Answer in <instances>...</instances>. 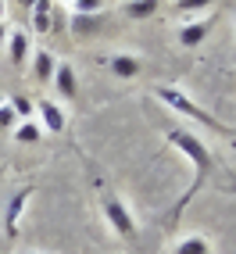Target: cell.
Instances as JSON below:
<instances>
[{
    "label": "cell",
    "mask_w": 236,
    "mask_h": 254,
    "mask_svg": "<svg viewBox=\"0 0 236 254\" xmlns=\"http://www.w3.org/2000/svg\"><path fill=\"white\" fill-rule=\"evenodd\" d=\"M158 100H161V104H168V108H176L179 115L193 118V122H200L204 129H215V132H222V136H229V129L218 122L215 115H208L204 108H197V104H193V100L182 93V90H176V86H158Z\"/></svg>",
    "instance_id": "obj_1"
},
{
    "label": "cell",
    "mask_w": 236,
    "mask_h": 254,
    "mask_svg": "<svg viewBox=\"0 0 236 254\" xmlns=\"http://www.w3.org/2000/svg\"><path fill=\"white\" fill-rule=\"evenodd\" d=\"M165 140L172 143L176 150H182V154L193 161V168H197V183L208 176V168H211V150L204 147V140H200V136H193L190 129H168V132H165ZM197 183H193V186H197Z\"/></svg>",
    "instance_id": "obj_2"
},
{
    "label": "cell",
    "mask_w": 236,
    "mask_h": 254,
    "mask_svg": "<svg viewBox=\"0 0 236 254\" xmlns=\"http://www.w3.org/2000/svg\"><path fill=\"white\" fill-rule=\"evenodd\" d=\"M104 211H108V222H111V229L118 236H132V233H136V222H132L129 208L118 197H104Z\"/></svg>",
    "instance_id": "obj_3"
},
{
    "label": "cell",
    "mask_w": 236,
    "mask_h": 254,
    "mask_svg": "<svg viewBox=\"0 0 236 254\" xmlns=\"http://www.w3.org/2000/svg\"><path fill=\"white\" fill-rule=\"evenodd\" d=\"M50 7H54V0H36V4L29 7L32 11V32H40V36L50 32V29H61L64 25V18H61V14L54 18V11H50Z\"/></svg>",
    "instance_id": "obj_4"
},
{
    "label": "cell",
    "mask_w": 236,
    "mask_h": 254,
    "mask_svg": "<svg viewBox=\"0 0 236 254\" xmlns=\"http://www.w3.org/2000/svg\"><path fill=\"white\" fill-rule=\"evenodd\" d=\"M36 111H40V118H43L47 132H64L68 118H64V111H61V104H58V100H50V97L36 100Z\"/></svg>",
    "instance_id": "obj_5"
},
{
    "label": "cell",
    "mask_w": 236,
    "mask_h": 254,
    "mask_svg": "<svg viewBox=\"0 0 236 254\" xmlns=\"http://www.w3.org/2000/svg\"><path fill=\"white\" fill-rule=\"evenodd\" d=\"M208 32H211V18H197V22H190V25L179 29V43L186 47V50H193V47L204 43Z\"/></svg>",
    "instance_id": "obj_6"
},
{
    "label": "cell",
    "mask_w": 236,
    "mask_h": 254,
    "mask_svg": "<svg viewBox=\"0 0 236 254\" xmlns=\"http://www.w3.org/2000/svg\"><path fill=\"white\" fill-rule=\"evenodd\" d=\"M29 193L32 190H18L11 197V204H7V211H4V229H7V236H18V218H22V208L29 204Z\"/></svg>",
    "instance_id": "obj_7"
},
{
    "label": "cell",
    "mask_w": 236,
    "mask_h": 254,
    "mask_svg": "<svg viewBox=\"0 0 236 254\" xmlns=\"http://www.w3.org/2000/svg\"><path fill=\"white\" fill-rule=\"evenodd\" d=\"M54 90H58V97L61 100H72L75 97V68L72 64H58V72H54Z\"/></svg>",
    "instance_id": "obj_8"
},
{
    "label": "cell",
    "mask_w": 236,
    "mask_h": 254,
    "mask_svg": "<svg viewBox=\"0 0 236 254\" xmlns=\"http://www.w3.org/2000/svg\"><path fill=\"white\" fill-rule=\"evenodd\" d=\"M54 72H58L54 54L36 50V54H32V79H36V82H50V79H54Z\"/></svg>",
    "instance_id": "obj_9"
},
{
    "label": "cell",
    "mask_w": 236,
    "mask_h": 254,
    "mask_svg": "<svg viewBox=\"0 0 236 254\" xmlns=\"http://www.w3.org/2000/svg\"><path fill=\"white\" fill-rule=\"evenodd\" d=\"M158 7H161V0H125V4H122L125 18H132V22H147Z\"/></svg>",
    "instance_id": "obj_10"
},
{
    "label": "cell",
    "mask_w": 236,
    "mask_h": 254,
    "mask_svg": "<svg viewBox=\"0 0 236 254\" xmlns=\"http://www.w3.org/2000/svg\"><path fill=\"white\" fill-rule=\"evenodd\" d=\"M7 58L14 64H25V58H29V36L25 32H11L7 36Z\"/></svg>",
    "instance_id": "obj_11"
},
{
    "label": "cell",
    "mask_w": 236,
    "mask_h": 254,
    "mask_svg": "<svg viewBox=\"0 0 236 254\" xmlns=\"http://www.w3.org/2000/svg\"><path fill=\"white\" fill-rule=\"evenodd\" d=\"M111 72H115L118 79H136V75H140V61L129 58V54H118V58L111 61Z\"/></svg>",
    "instance_id": "obj_12"
},
{
    "label": "cell",
    "mask_w": 236,
    "mask_h": 254,
    "mask_svg": "<svg viewBox=\"0 0 236 254\" xmlns=\"http://www.w3.org/2000/svg\"><path fill=\"white\" fill-rule=\"evenodd\" d=\"M97 25H100V14H75L72 18L75 36H90V32H97Z\"/></svg>",
    "instance_id": "obj_13"
},
{
    "label": "cell",
    "mask_w": 236,
    "mask_h": 254,
    "mask_svg": "<svg viewBox=\"0 0 236 254\" xmlns=\"http://www.w3.org/2000/svg\"><path fill=\"white\" fill-rule=\"evenodd\" d=\"M176 254H211L204 236H186L182 244H176Z\"/></svg>",
    "instance_id": "obj_14"
},
{
    "label": "cell",
    "mask_w": 236,
    "mask_h": 254,
    "mask_svg": "<svg viewBox=\"0 0 236 254\" xmlns=\"http://www.w3.org/2000/svg\"><path fill=\"white\" fill-rule=\"evenodd\" d=\"M14 140L18 143H36L40 140V126L36 122H22L18 129H14Z\"/></svg>",
    "instance_id": "obj_15"
},
{
    "label": "cell",
    "mask_w": 236,
    "mask_h": 254,
    "mask_svg": "<svg viewBox=\"0 0 236 254\" xmlns=\"http://www.w3.org/2000/svg\"><path fill=\"white\" fill-rule=\"evenodd\" d=\"M211 4H215V0H176V11L179 14H193V11H204Z\"/></svg>",
    "instance_id": "obj_16"
},
{
    "label": "cell",
    "mask_w": 236,
    "mask_h": 254,
    "mask_svg": "<svg viewBox=\"0 0 236 254\" xmlns=\"http://www.w3.org/2000/svg\"><path fill=\"white\" fill-rule=\"evenodd\" d=\"M104 0H75V14H100Z\"/></svg>",
    "instance_id": "obj_17"
},
{
    "label": "cell",
    "mask_w": 236,
    "mask_h": 254,
    "mask_svg": "<svg viewBox=\"0 0 236 254\" xmlns=\"http://www.w3.org/2000/svg\"><path fill=\"white\" fill-rule=\"evenodd\" d=\"M11 108H14V115H22V118H29V115H32L29 97H14V100H11Z\"/></svg>",
    "instance_id": "obj_18"
},
{
    "label": "cell",
    "mask_w": 236,
    "mask_h": 254,
    "mask_svg": "<svg viewBox=\"0 0 236 254\" xmlns=\"http://www.w3.org/2000/svg\"><path fill=\"white\" fill-rule=\"evenodd\" d=\"M7 126H14V108L11 104L0 108V129H7Z\"/></svg>",
    "instance_id": "obj_19"
},
{
    "label": "cell",
    "mask_w": 236,
    "mask_h": 254,
    "mask_svg": "<svg viewBox=\"0 0 236 254\" xmlns=\"http://www.w3.org/2000/svg\"><path fill=\"white\" fill-rule=\"evenodd\" d=\"M4 40H7V25H4V18H0V47H4Z\"/></svg>",
    "instance_id": "obj_20"
},
{
    "label": "cell",
    "mask_w": 236,
    "mask_h": 254,
    "mask_svg": "<svg viewBox=\"0 0 236 254\" xmlns=\"http://www.w3.org/2000/svg\"><path fill=\"white\" fill-rule=\"evenodd\" d=\"M22 4H25V7H32V4H36V0H22Z\"/></svg>",
    "instance_id": "obj_21"
},
{
    "label": "cell",
    "mask_w": 236,
    "mask_h": 254,
    "mask_svg": "<svg viewBox=\"0 0 236 254\" xmlns=\"http://www.w3.org/2000/svg\"><path fill=\"white\" fill-rule=\"evenodd\" d=\"M0 18H4V0H0Z\"/></svg>",
    "instance_id": "obj_22"
},
{
    "label": "cell",
    "mask_w": 236,
    "mask_h": 254,
    "mask_svg": "<svg viewBox=\"0 0 236 254\" xmlns=\"http://www.w3.org/2000/svg\"><path fill=\"white\" fill-rule=\"evenodd\" d=\"M64 4H75V0H64Z\"/></svg>",
    "instance_id": "obj_23"
},
{
    "label": "cell",
    "mask_w": 236,
    "mask_h": 254,
    "mask_svg": "<svg viewBox=\"0 0 236 254\" xmlns=\"http://www.w3.org/2000/svg\"><path fill=\"white\" fill-rule=\"evenodd\" d=\"M0 108H4V100H0Z\"/></svg>",
    "instance_id": "obj_24"
}]
</instances>
